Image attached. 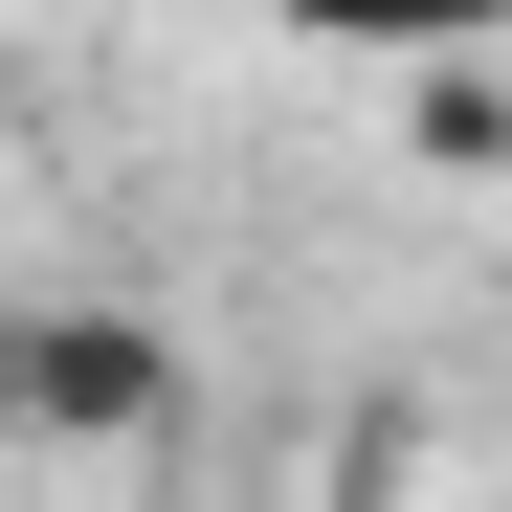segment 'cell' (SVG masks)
Instances as JSON below:
<instances>
[{
  "label": "cell",
  "instance_id": "1",
  "mask_svg": "<svg viewBox=\"0 0 512 512\" xmlns=\"http://www.w3.org/2000/svg\"><path fill=\"white\" fill-rule=\"evenodd\" d=\"M0 423L156 446V423H179V334H134V312H0Z\"/></svg>",
  "mask_w": 512,
  "mask_h": 512
},
{
  "label": "cell",
  "instance_id": "2",
  "mask_svg": "<svg viewBox=\"0 0 512 512\" xmlns=\"http://www.w3.org/2000/svg\"><path fill=\"white\" fill-rule=\"evenodd\" d=\"M245 23L357 45V67H468V45H512V0H245Z\"/></svg>",
  "mask_w": 512,
  "mask_h": 512
}]
</instances>
